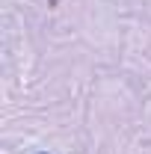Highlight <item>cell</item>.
Listing matches in <instances>:
<instances>
[{"label":"cell","instance_id":"cell-2","mask_svg":"<svg viewBox=\"0 0 151 154\" xmlns=\"http://www.w3.org/2000/svg\"><path fill=\"white\" fill-rule=\"evenodd\" d=\"M39 154H48V151H39Z\"/></svg>","mask_w":151,"mask_h":154},{"label":"cell","instance_id":"cell-1","mask_svg":"<svg viewBox=\"0 0 151 154\" xmlns=\"http://www.w3.org/2000/svg\"><path fill=\"white\" fill-rule=\"evenodd\" d=\"M48 3H51V6H57V3H59V0H48Z\"/></svg>","mask_w":151,"mask_h":154}]
</instances>
